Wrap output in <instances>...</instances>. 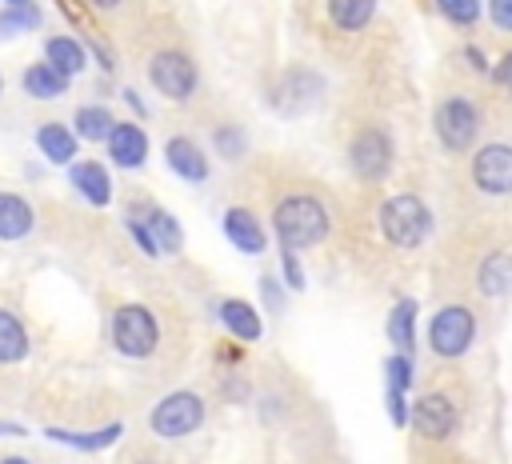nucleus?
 Returning a JSON list of instances; mask_svg holds the SVG:
<instances>
[{"mask_svg": "<svg viewBox=\"0 0 512 464\" xmlns=\"http://www.w3.org/2000/svg\"><path fill=\"white\" fill-rule=\"evenodd\" d=\"M148 80L156 84V92L160 96H168V100H188L192 92H196V64L184 56V52H156L152 56V64H148Z\"/></svg>", "mask_w": 512, "mask_h": 464, "instance_id": "7", "label": "nucleus"}, {"mask_svg": "<svg viewBox=\"0 0 512 464\" xmlns=\"http://www.w3.org/2000/svg\"><path fill=\"white\" fill-rule=\"evenodd\" d=\"M28 356V328L20 324V316L0 308V364H20Z\"/></svg>", "mask_w": 512, "mask_h": 464, "instance_id": "21", "label": "nucleus"}, {"mask_svg": "<svg viewBox=\"0 0 512 464\" xmlns=\"http://www.w3.org/2000/svg\"><path fill=\"white\" fill-rule=\"evenodd\" d=\"M348 164L360 180H380L392 168V136L380 128H364L348 144Z\"/></svg>", "mask_w": 512, "mask_h": 464, "instance_id": "8", "label": "nucleus"}, {"mask_svg": "<svg viewBox=\"0 0 512 464\" xmlns=\"http://www.w3.org/2000/svg\"><path fill=\"white\" fill-rule=\"evenodd\" d=\"M376 12V0H328V16L340 32H356L372 20Z\"/></svg>", "mask_w": 512, "mask_h": 464, "instance_id": "24", "label": "nucleus"}, {"mask_svg": "<svg viewBox=\"0 0 512 464\" xmlns=\"http://www.w3.org/2000/svg\"><path fill=\"white\" fill-rule=\"evenodd\" d=\"M496 80H500V84H508V88H512V56H504V60H500V64H496Z\"/></svg>", "mask_w": 512, "mask_h": 464, "instance_id": "35", "label": "nucleus"}, {"mask_svg": "<svg viewBox=\"0 0 512 464\" xmlns=\"http://www.w3.org/2000/svg\"><path fill=\"white\" fill-rule=\"evenodd\" d=\"M68 180H72V188H76L92 208H104V204L112 200V180H108L104 164H96V160H72Z\"/></svg>", "mask_w": 512, "mask_h": 464, "instance_id": "12", "label": "nucleus"}, {"mask_svg": "<svg viewBox=\"0 0 512 464\" xmlns=\"http://www.w3.org/2000/svg\"><path fill=\"white\" fill-rule=\"evenodd\" d=\"M24 88L32 96H40V100H56V96L68 92V76H60L48 60H40V64H28L24 68Z\"/></svg>", "mask_w": 512, "mask_h": 464, "instance_id": "20", "label": "nucleus"}, {"mask_svg": "<svg viewBox=\"0 0 512 464\" xmlns=\"http://www.w3.org/2000/svg\"><path fill=\"white\" fill-rule=\"evenodd\" d=\"M0 464H28V460H24V456H4Z\"/></svg>", "mask_w": 512, "mask_h": 464, "instance_id": "38", "label": "nucleus"}, {"mask_svg": "<svg viewBox=\"0 0 512 464\" xmlns=\"http://www.w3.org/2000/svg\"><path fill=\"white\" fill-rule=\"evenodd\" d=\"M416 300H400L396 308H392V316H388V340L408 356V348L416 344Z\"/></svg>", "mask_w": 512, "mask_h": 464, "instance_id": "26", "label": "nucleus"}, {"mask_svg": "<svg viewBox=\"0 0 512 464\" xmlns=\"http://www.w3.org/2000/svg\"><path fill=\"white\" fill-rule=\"evenodd\" d=\"M32 204L20 192H0V240H24L32 232Z\"/></svg>", "mask_w": 512, "mask_h": 464, "instance_id": "15", "label": "nucleus"}, {"mask_svg": "<svg viewBox=\"0 0 512 464\" xmlns=\"http://www.w3.org/2000/svg\"><path fill=\"white\" fill-rule=\"evenodd\" d=\"M488 16H492L496 28L512 32V0H488Z\"/></svg>", "mask_w": 512, "mask_h": 464, "instance_id": "32", "label": "nucleus"}, {"mask_svg": "<svg viewBox=\"0 0 512 464\" xmlns=\"http://www.w3.org/2000/svg\"><path fill=\"white\" fill-rule=\"evenodd\" d=\"M436 8L452 20V24H472L480 16V0H436Z\"/></svg>", "mask_w": 512, "mask_h": 464, "instance_id": "29", "label": "nucleus"}, {"mask_svg": "<svg viewBox=\"0 0 512 464\" xmlns=\"http://www.w3.org/2000/svg\"><path fill=\"white\" fill-rule=\"evenodd\" d=\"M164 160H168V168H172L180 180H192V184L208 180V160H204V152H200L188 136H172V140L164 144Z\"/></svg>", "mask_w": 512, "mask_h": 464, "instance_id": "14", "label": "nucleus"}, {"mask_svg": "<svg viewBox=\"0 0 512 464\" xmlns=\"http://www.w3.org/2000/svg\"><path fill=\"white\" fill-rule=\"evenodd\" d=\"M464 56H468V64H472V68H480V72H488V64H484V52H476V48H468Z\"/></svg>", "mask_w": 512, "mask_h": 464, "instance_id": "36", "label": "nucleus"}, {"mask_svg": "<svg viewBox=\"0 0 512 464\" xmlns=\"http://www.w3.org/2000/svg\"><path fill=\"white\" fill-rule=\"evenodd\" d=\"M480 292L484 296H492V300H500V296H508L512 292V256L508 252H492L484 264H480Z\"/></svg>", "mask_w": 512, "mask_h": 464, "instance_id": "19", "label": "nucleus"}, {"mask_svg": "<svg viewBox=\"0 0 512 464\" xmlns=\"http://www.w3.org/2000/svg\"><path fill=\"white\" fill-rule=\"evenodd\" d=\"M104 144H108L112 164H120V168H140L148 160V136L140 124H116Z\"/></svg>", "mask_w": 512, "mask_h": 464, "instance_id": "11", "label": "nucleus"}, {"mask_svg": "<svg viewBox=\"0 0 512 464\" xmlns=\"http://www.w3.org/2000/svg\"><path fill=\"white\" fill-rule=\"evenodd\" d=\"M156 340H160V324L144 304H124L112 312V344L124 356L144 360V356H152Z\"/></svg>", "mask_w": 512, "mask_h": 464, "instance_id": "3", "label": "nucleus"}, {"mask_svg": "<svg viewBox=\"0 0 512 464\" xmlns=\"http://www.w3.org/2000/svg\"><path fill=\"white\" fill-rule=\"evenodd\" d=\"M0 88H4V80H0Z\"/></svg>", "mask_w": 512, "mask_h": 464, "instance_id": "41", "label": "nucleus"}, {"mask_svg": "<svg viewBox=\"0 0 512 464\" xmlns=\"http://www.w3.org/2000/svg\"><path fill=\"white\" fill-rule=\"evenodd\" d=\"M220 324L236 336V340H256L260 336V316H256V308L248 304V300H224L220 304Z\"/></svg>", "mask_w": 512, "mask_h": 464, "instance_id": "18", "label": "nucleus"}, {"mask_svg": "<svg viewBox=\"0 0 512 464\" xmlns=\"http://www.w3.org/2000/svg\"><path fill=\"white\" fill-rule=\"evenodd\" d=\"M380 232L396 248H420L428 240V232H432V212H428V204L420 196L400 192V196L384 200V208H380Z\"/></svg>", "mask_w": 512, "mask_h": 464, "instance_id": "2", "label": "nucleus"}, {"mask_svg": "<svg viewBox=\"0 0 512 464\" xmlns=\"http://www.w3.org/2000/svg\"><path fill=\"white\" fill-rule=\"evenodd\" d=\"M136 220H144V228L152 232V240H156L160 252H180L184 236H180L176 216H168L164 208H144V216H136Z\"/></svg>", "mask_w": 512, "mask_h": 464, "instance_id": "22", "label": "nucleus"}, {"mask_svg": "<svg viewBox=\"0 0 512 464\" xmlns=\"http://www.w3.org/2000/svg\"><path fill=\"white\" fill-rule=\"evenodd\" d=\"M224 236H228L240 252H248V256H260L264 244H268V236H264L256 212H248V208H228V212H224Z\"/></svg>", "mask_w": 512, "mask_h": 464, "instance_id": "13", "label": "nucleus"}, {"mask_svg": "<svg viewBox=\"0 0 512 464\" xmlns=\"http://www.w3.org/2000/svg\"><path fill=\"white\" fill-rule=\"evenodd\" d=\"M384 376H388V388L384 392H408V384H412V360L404 352L388 356L384 360Z\"/></svg>", "mask_w": 512, "mask_h": 464, "instance_id": "28", "label": "nucleus"}, {"mask_svg": "<svg viewBox=\"0 0 512 464\" xmlns=\"http://www.w3.org/2000/svg\"><path fill=\"white\" fill-rule=\"evenodd\" d=\"M128 232H132V240H136V244H140V248H144L148 256H160V248H156L152 232L144 228V220H136V216H132V220H128Z\"/></svg>", "mask_w": 512, "mask_h": 464, "instance_id": "31", "label": "nucleus"}, {"mask_svg": "<svg viewBox=\"0 0 512 464\" xmlns=\"http://www.w3.org/2000/svg\"><path fill=\"white\" fill-rule=\"evenodd\" d=\"M272 228L288 252L312 248L328 236V212L316 196H284L272 212Z\"/></svg>", "mask_w": 512, "mask_h": 464, "instance_id": "1", "label": "nucleus"}, {"mask_svg": "<svg viewBox=\"0 0 512 464\" xmlns=\"http://www.w3.org/2000/svg\"><path fill=\"white\" fill-rule=\"evenodd\" d=\"M112 128H116V120H112V112L100 108V104L80 108V112H76V124H72V132H76L80 140H92V144H96V140H108Z\"/></svg>", "mask_w": 512, "mask_h": 464, "instance_id": "25", "label": "nucleus"}, {"mask_svg": "<svg viewBox=\"0 0 512 464\" xmlns=\"http://www.w3.org/2000/svg\"><path fill=\"white\" fill-rule=\"evenodd\" d=\"M472 180L488 196H508L512 192V148L508 144H488L472 160Z\"/></svg>", "mask_w": 512, "mask_h": 464, "instance_id": "9", "label": "nucleus"}, {"mask_svg": "<svg viewBox=\"0 0 512 464\" xmlns=\"http://www.w3.org/2000/svg\"><path fill=\"white\" fill-rule=\"evenodd\" d=\"M200 424H204V400L196 392H168L148 416V428L164 440H180Z\"/></svg>", "mask_w": 512, "mask_h": 464, "instance_id": "4", "label": "nucleus"}, {"mask_svg": "<svg viewBox=\"0 0 512 464\" xmlns=\"http://www.w3.org/2000/svg\"><path fill=\"white\" fill-rule=\"evenodd\" d=\"M472 336H476V320H472V312L460 308V304L440 308V312L432 316V324H428V344H432V352L444 356V360L464 356L468 344H472Z\"/></svg>", "mask_w": 512, "mask_h": 464, "instance_id": "5", "label": "nucleus"}, {"mask_svg": "<svg viewBox=\"0 0 512 464\" xmlns=\"http://www.w3.org/2000/svg\"><path fill=\"white\" fill-rule=\"evenodd\" d=\"M408 420L416 424L420 436H428V440H448V436L456 432V420H460V416H456V408H452L448 396H440V392H424V396L412 404Z\"/></svg>", "mask_w": 512, "mask_h": 464, "instance_id": "10", "label": "nucleus"}, {"mask_svg": "<svg viewBox=\"0 0 512 464\" xmlns=\"http://www.w3.org/2000/svg\"><path fill=\"white\" fill-rule=\"evenodd\" d=\"M0 436H24V424H8V420H0Z\"/></svg>", "mask_w": 512, "mask_h": 464, "instance_id": "37", "label": "nucleus"}, {"mask_svg": "<svg viewBox=\"0 0 512 464\" xmlns=\"http://www.w3.org/2000/svg\"><path fill=\"white\" fill-rule=\"evenodd\" d=\"M476 128H480V112H476V104H472L468 96H448V100H440V108H436V136H440V144H444L448 152L472 148Z\"/></svg>", "mask_w": 512, "mask_h": 464, "instance_id": "6", "label": "nucleus"}, {"mask_svg": "<svg viewBox=\"0 0 512 464\" xmlns=\"http://www.w3.org/2000/svg\"><path fill=\"white\" fill-rule=\"evenodd\" d=\"M8 4H28V0H8Z\"/></svg>", "mask_w": 512, "mask_h": 464, "instance_id": "40", "label": "nucleus"}, {"mask_svg": "<svg viewBox=\"0 0 512 464\" xmlns=\"http://www.w3.org/2000/svg\"><path fill=\"white\" fill-rule=\"evenodd\" d=\"M216 148H220L224 156H240V152H244V140H240L236 128H220V132H216Z\"/></svg>", "mask_w": 512, "mask_h": 464, "instance_id": "30", "label": "nucleus"}, {"mask_svg": "<svg viewBox=\"0 0 512 464\" xmlns=\"http://www.w3.org/2000/svg\"><path fill=\"white\" fill-rule=\"evenodd\" d=\"M76 132L72 128H64V124H40L36 128V148L52 160V164H72V156H76Z\"/></svg>", "mask_w": 512, "mask_h": 464, "instance_id": "16", "label": "nucleus"}, {"mask_svg": "<svg viewBox=\"0 0 512 464\" xmlns=\"http://www.w3.org/2000/svg\"><path fill=\"white\" fill-rule=\"evenodd\" d=\"M44 60L60 72V76H76V72H84V48H80V40H72V36H48L44 40Z\"/></svg>", "mask_w": 512, "mask_h": 464, "instance_id": "17", "label": "nucleus"}, {"mask_svg": "<svg viewBox=\"0 0 512 464\" xmlns=\"http://www.w3.org/2000/svg\"><path fill=\"white\" fill-rule=\"evenodd\" d=\"M48 440H60L68 448H80V452H100L108 444L120 440V424H104L100 432H68V428H48Z\"/></svg>", "mask_w": 512, "mask_h": 464, "instance_id": "23", "label": "nucleus"}, {"mask_svg": "<svg viewBox=\"0 0 512 464\" xmlns=\"http://www.w3.org/2000/svg\"><path fill=\"white\" fill-rule=\"evenodd\" d=\"M280 264H284V280H288V288L300 292V288H304V272H300V264H296V256H292L288 248H284V260H280Z\"/></svg>", "mask_w": 512, "mask_h": 464, "instance_id": "33", "label": "nucleus"}, {"mask_svg": "<svg viewBox=\"0 0 512 464\" xmlns=\"http://www.w3.org/2000/svg\"><path fill=\"white\" fill-rule=\"evenodd\" d=\"M92 4H96V8H116L120 0H92Z\"/></svg>", "mask_w": 512, "mask_h": 464, "instance_id": "39", "label": "nucleus"}, {"mask_svg": "<svg viewBox=\"0 0 512 464\" xmlns=\"http://www.w3.org/2000/svg\"><path fill=\"white\" fill-rule=\"evenodd\" d=\"M260 288H264V300H268V308H280V304H284V296H280V284H276V280H264Z\"/></svg>", "mask_w": 512, "mask_h": 464, "instance_id": "34", "label": "nucleus"}, {"mask_svg": "<svg viewBox=\"0 0 512 464\" xmlns=\"http://www.w3.org/2000/svg\"><path fill=\"white\" fill-rule=\"evenodd\" d=\"M40 24V12H36V4L28 0V4H12L4 16H0V36L4 32H24V28H36Z\"/></svg>", "mask_w": 512, "mask_h": 464, "instance_id": "27", "label": "nucleus"}]
</instances>
